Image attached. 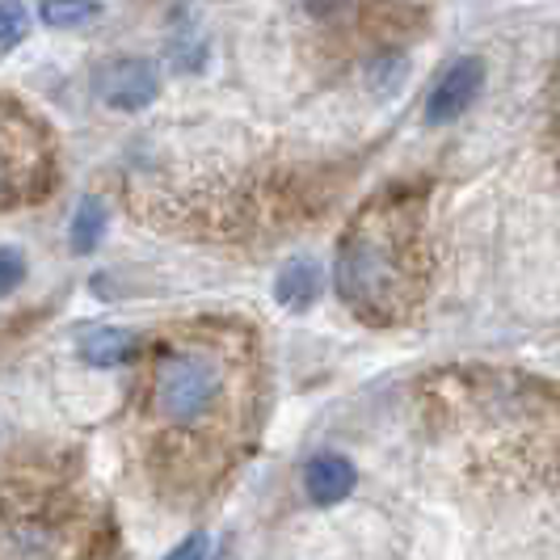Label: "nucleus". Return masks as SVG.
<instances>
[{"label": "nucleus", "mask_w": 560, "mask_h": 560, "mask_svg": "<svg viewBox=\"0 0 560 560\" xmlns=\"http://www.w3.org/2000/svg\"><path fill=\"white\" fill-rule=\"evenodd\" d=\"M425 425L489 477L560 489V388L539 375L451 366L421 380Z\"/></svg>", "instance_id": "2"}, {"label": "nucleus", "mask_w": 560, "mask_h": 560, "mask_svg": "<svg viewBox=\"0 0 560 560\" xmlns=\"http://www.w3.org/2000/svg\"><path fill=\"white\" fill-rule=\"evenodd\" d=\"M207 557H211V539H207V532H195L186 535L165 560H207Z\"/></svg>", "instance_id": "16"}, {"label": "nucleus", "mask_w": 560, "mask_h": 560, "mask_svg": "<svg viewBox=\"0 0 560 560\" xmlns=\"http://www.w3.org/2000/svg\"><path fill=\"white\" fill-rule=\"evenodd\" d=\"M425 198L430 186L421 182L388 186L366 198L337 241V295L363 325H405L430 295Z\"/></svg>", "instance_id": "3"}, {"label": "nucleus", "mask_w": 560, "mask_h": 560, "mask_svg": "<svg viewBox=\"0 0 560 560\" xmlns=\"http://www.w3.org/2000/svg\"><path fill=\"white\" fill-rule=\"evenodd\" d=\"M56 186V148L47 127L0 97V211L30 207Z\"/></svg>", "instance_id": "5"}, {"label": "nucleus", "mask_w": 560, "mask_h": 560, "mask_svg": "<svg viewBox=\"0 0 560 560\" xmlns=\"http://www.w3.org/2000/svg\"><path fill=\"white\" fill-rule=\"evenodd\" d=\"M140 359L136 447L143 477L168 505L211 502L261 434V334L241 316H198L156 334Z\"/></svg>", "instance_id": "1"}, {"label": "nucleus", "mask_w": 560, "mask_h": 560, "mask_svg": "<svg viewBox=\"0 0 560 560\" xmlns=\"http://www.w3.org/2000/svg\"><path fill=\"white\" fill-rule=\"evenodd\" d=\"M38 18H43V26H56V30L89 26V22L102 18V0H43L38 4Z\"/></svg>", "instance_id": "12"}, {"label": "nucleus", "mask_w": 560, "mask_h": 560, "mask_svg": "<svg viewBox=\"0 0 560 560\" xmlns=\"http://www.w3.org/2000/svg\"><path fill=\"white\" fill-rule=\"evenodd\" d=\"M552 131H557V152H560V63L552 77Z\"/></svg>", "instance_id": "17"}, {"label": "nucleus", "mask_w": 560, "mask_h": 560, "mask_svg": "<svg viewBox=\"0 0 560 560\" xmlns=\"http://www.w3.org/2000/svg\"><path fill=\"white\" fill-rule=\"evenodd\" d=\"M304 489L316 505H334L354 489V464L346 455H316L304 468Z\"/></svg>", "instance_id": "8"}, {"label": "nucleus", "mask_w": 560, "mask_h": 560, "mask_svg": "<svg viewBox=\"0 0 560 560\" xmlns=\"http://www.w3.org/2000/svg\"><path fill=\"white\" fill-rule=\"evenodd\" d=\"M93 89H97V97H102L110 110L136 114V110H148V106L156 102V93H161V72H156L152 59L122 56V59L102 63V68L93 72Z\"/></svg>", "instance_id": "6"}, {"label": "nucleus", "mask_w": 560, "mask_h": 560, "mask_svg": "<svg viewBox=\"0 0 560 560\" xmlns=\"http://www.w3.org/2000/svg\"><path fill=\"white\" fill-rule=\"evenodd\" d=\"M275 295H279L282 308L291 312H308L320 295V270L312 266L308 257H295L279 270V282H275Z\"/></svg>", "instance_id": "9"}, {"label": "nucleus", "mask_w": 560, "mask_h": 560, "mask_svg": "<svg viewBox=\"0 0 560 560\" xmlns=\"http://www.w3.org/2000/svg\"><path fill=\"white\" fill-rule=\"evenodd\" d=\"M366 77L375 84V93H388V89H396V84L405 81V59L393 56V51H384V56L366 68Z\"/></svg>", "instance_id": "14"}, {"label": "nucleus", "mask_w": 560, "mask_h": 560, "mask_svg": "<svg viewBox=\"0 0 560 560\" xmlns=\"http://www.w3.org/2000/svg\"><path fill=\"white\" fill-rule=\"evenodd\" d=\"M480 89H485V59L480 56L455 59L447 72L434 81V89L425 93V110H421L425 122L430 127H443L451 118H459L480 97Z\"/></svg>", "instance_id": "7"}, {"label": "nucleus", "mask_w": 560, "mask_h": 560, "mask_svg": "<svg viewBox=\"0 0 560 560\" xmlns=\"http://www.w3.org/2000/svg\"><path fill=\"white\" fill-rule=\"evenodd\" d=\"M30 30V18L22 4H13V0H0V51L4 47H18L22 38H26Z\"/></svg>", "instance_id": "13"}, {"label": "nucleus", "mask_w": 560, "mask_h": 560, "mask_svg": "<svg viewBox=\"0 0 560 560\" xmlns=\"http://www.w3.org/2000/svg\"><path fill=\"white\" fill-rule=\"evenodd\" d=\"M26 279V257L18 249H0V300L13 295Z\"/></svg>", "instance_id": "15"}, {"label": "nucleus", "mask_w": 560, "mask_h": 560, "mask_svg": "<svg viewBox=\"0 0 560 560\" xmlns=\"http://www.w3.org/2000/svg\"><path fill=\"white\" fill-rule=\"evenodd\" d=\"M106 224H110L106 202H102V198H84L81 207H77V215H72V228H68L72 253L97 249V245H102V236H106Z\"/></svg>", "instance_id": "11"}, {"label": "nucleus", "mask_w": 560, "mask_h": 560, "mask_svg": "<svg viewBox=\"0 0 560 560\" xmlns=\"http://www.w3.org/2000/svg\"><path fill=\"white\" fill-rule=\"evenodd\" d=\"M114 544L110 510L72 485H13L0 493V560H102Z\"/></svg>", "instance_id": "4"}, {"label": "nucleus", "mask_w": 560, "mask_h": 560, "mask_svg": "<svg viewBox=\"0 0 560 560\" xmlns=\"http://www.w3.org/2000/svg\"><path fill=\"white\" fill-rule=\"evenodd\" d=\"M140 354V337L127 329H89L81 337V359L89 366H118Z\"/></svg>", "instance_id": "10"}]
</instances>
